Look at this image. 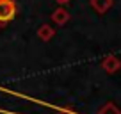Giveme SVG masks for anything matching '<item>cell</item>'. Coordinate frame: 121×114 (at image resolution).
I'll return each instance as SVG.
<instances>
[{
  "label": "cell",
  "mask_w": 121,
  "mask_h": 114,
  "mask_svg": "<svg viewBox=\"0 0 121 114\" xmlns=\"http://www.w3.org/2000/svg\"><path fill=\"white\" fill-rule=\"evenodd\" d=\"M18 13V5L14 0H0V25H5L14 20Z\"/></svg>",
  "instance_id": "cell-1"
},
{
  "label": "cell",
  "mask_w": 121,
  "mask_h": 114,
  "mask_svg": "<svg viewBox=\"0 0 121 114\" xmlns=\"http://www.w3.org/2000/svg\"><path fill=\"white\" fill-rule=\"evenodd\" d=\"M100 66H102V70L107 75H114V73H117L121 70V59L117 55H107V57H103Z\"/></svg>",
  "instance_id": "cell-2"
},
{
  "label": "cell",
  "mask_w": 121,
  "mask_h": 114,
  "mask_svg": "<svg viewBox=\"0 0 121 114\" xmlns=\"http://www.w3.org/2000/svg\"><path fill=\"white\" fill-rule=\"evenodd\" d=\"M52 22L55 23V25H66V23L69 22V13L66 11L64 7H57L55 11L52 13Z\"/></svg>",
  "instance_id": "cell-3"
},
{
  "label": "cell",
  "mask_w": 121,
  "mask_h": 114,
  "mask_svg": "<svg viewBox=\"0 0 121 114\" xmlns=\"http://www.w3.org/2000/svg\"><path fill=\"white\" fill-rule=\"evenodd\" d=\"M114 0H91V7L95 9L98 14H105L110 7H112Z\"/></svg>",
  "instance_id": "cell-4"
},
{
  "label": "cell",
  "mask_w": 121,
  "mask_h": 114,
  "mask_svg": "<svg viewBox=\"0 0 121 114\" xmlns=\"http://www.w3.org/2000/svg\"><path fill=\"white\" fill-rule=\"evenodd\" d=\"M53 36H55V29H53L52 25H48V23H45V25H41L38 29V38L41 39V41H50V39H53Z\"/></svg>",
  "instance_id": "cell-5"
},
{
  "label": "cell",
  "mask_w": 121,
  "mask_h": 114,
  "mask_svg": "<svg viewBox=\"0 0 121 114\" xmlns=\"http://www.w3.org/2000/svg\"><path fill=\"white\" fill-rule=\"evenodd\" d=\"M96 114H121V109H119L114 102H107Z\"/></svg>",
  "instance_id": "cell-6"
},
{
  "label": "cell",
  "mask_w": 121,
  "mask_h": 114,
  "mask_svg": "<svg viewBox=\"0 0 121 114\" xmlns=\"http://www.w3.org/2000/svg\"><path fill=\"white\" fill-rule=\"evenodd\" d=\"M59 5H64V4H68V2H71V0H55Z\"/></svg>",
  "instance_id": "cell-7"
},
{
  "label": "cell",
  "mask_w": 121,
  "mask_h": 114,
  "mask_svg": "<svg viewBox=\"0 0 121 114\" xmlns=\"http://www.w3.org/2000/svg\"><path fill=\"white\" fill-rule=\"evenodd\" d=\"M59 114H71V112H59Z\"/></svg>",
  "instance_id": "cell-8"
}]
</instances>
